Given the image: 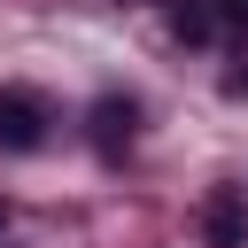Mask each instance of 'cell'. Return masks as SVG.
<instances>
[{
  "label": "cell",
  "instance_id": "6da1fadb",
  "mask_svg": "<svg viewBox=\"0 0 248 248\" xmlns=\"http://www.w3.org/2000/svg\"><path fill=\"white\" fill-rule=\"evenodd\" d=\"M39 140H46V101L8 85V93H0V147H8V155H31Z\"/></svg>",
  "mask_w": 248,
  "mask_h": 248
},
{
  "label": "cell",
  "instance_id": "7a4b0ae2",
  "mask_svg": "<svg viewBox=\"0 0 248 248\" xmlns=\"http://www.w3.org/2000/svg\"><path fill=\"white\" fill-rule=\"evenodd\" d=\"M202 232H209V248H248V194L240 186H217L209 209H202Z\"/></svg>",
  "mask_w": 248,
  "mask_h": 248
},
{
  "label": "cell",
  "instance_id": "3957f363",
  "mask_svg": "<svg viewBox=\"0 0 248 248\" xmlns=\"http://www.w3.org/2000/svg\"><path fill=\"white\" fill-rule=\"evenodd\" d=\"M132 116H140L132 101H116V93H101V101H93V140H101V147L116 155V147L132 140Z\"/></svg>",
  "mask_w": 248,
  "mask_h": 248
},
{
  "label": "cell",
  "instance_id": "277c9868",
  "mask_svg": "<svg viewBox=\"0 0 248 248\" xmlns=\"http://www.w3.org/2000/svg\"><path fill=\"white\" fill-rule=\"evenodd\" d=\"M170 31H178L186 46H209V39H217V16H209V0H178V8H170Z\"/></svg>",
  "mask_w": 248,
  "mask_h": 248
},
{
  "label": "cell",
  "instance_id": "5b68a950",
  "mask_svg": "<svg viewBox=\"0 0 248 248\" xmlns=\"http://www.w3.org/2000/svg\"><path fill=\"white\" fill-rule=\"evenodd\" d=\"M209 16H217V31H248V0H209Z\"/></svg>",
  "mask_w": 248,
  "mask_h": 248
}]
</instances>
